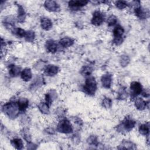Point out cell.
<instances>
[{
    "label": "cell",
    "instance_id": "obj_1",
    "mask_svg": "<svg viewBox=\"0 0 150 150\" xmlns=\"http://www.w3.org/2000/svg\"><path fill=\"white\" fill-rule=\"evenodd\" d=\"M2 111L11 119L15 118L20 111L18 103L13 101L5 103L2 107Z\"/></svg>",
    "mask_w": 150,
    "mask_h": 150
},
{
    "label": "cell",
    "instance_id": "obj_2",
    "mask_svg": "<svg viewBox=\"0 0 150 150\" xmlns=\"http://www.w3.org/2000/svg\"><path fill=\"white\" fill-rule=\"evenodd\" d=\"M97 88V83L95 78L93 77H88L85 81L83 87V91L89 96H94Z\"/></svg>",
    "mask_w": 150,
    "mask_h": 150
},
{
    "label": "cell",
    "instance_id": "obj_3",
    "mask_svg": "<svg viewBox=\"0 0 150 150\" xmlns=\"http://www.w3.org/2000/svg\"><path fill=\"white\" fill-rule=\"evenodd\" d=\"M135 122L132 119L126 117L121 124L117 126V131L118 132H129L135 127Z\"/></svg>",
    "mask_w": 150,
    "mask_h": 150
},
{
    "label": "cell",
    "instance_id": "obj_4",
    "mask_svg": "<svg viewBox=\"0 0 150 150\" xmlns=\"http://www.w3.org/2000/svg\"><path fill=\"white\" fill-rule=\"evenodd\" d=\"M57 130L61 133L70 134L73 132V127L68 120L63 119L57 124Z\"/></svg>",
    "mask_w": 150,
    "mask_h": 150
},
{
    "label": "cell",
    "instance_id": "obj_5",
    "mask_svg": "<svg viewBox=\"0 0 150 150\" xmlns=\"http://www.w3.org/2000/svg\"><path fill=\"white\" fill-rule=\"evenodd\" d=\"M124 33V29L121 26L117 25L114 28L113 30V35L114 38L113 39L114 43H115L116 45H119L122 43V35Z\"/></svg>",
    "mask_w": 150,
    "mask_h": 150
},
{
    "label": "cell",
    "instance_id": "obj_6",
    "mask_svg": "<svg viewBox=\"0 0 150 150\" xmlns=\"http://www.w3.org/2000/svg\"><path fill=\"white\" fill-rule=\"evenodd\" d=\"M104 15L100 11H96L93 14L91 22L94 25L100 26L104 22Z\"/></svg>",
    "mask_w": 150,
    "mask_h": 150
},
{
    "label": "cell",
    "instance_id": "obj_7",
    "mask_svg": "<svg viewBox=\"0 0 150 150\" xmlns=\"http://www.w3.org/2000/svg\"><path fill=\"white\" fill-rule=\"evenodd\" d=\"M130 90L132 97H135L140 94L142 91V87L140 83L138 81H132L130 84Z\"/></svg>",
    "mask_w": 150,
    "mask_h": 150
},
{
    "label": "cell",
    "instance_id": "obj_8",
    "mask_svg": "<svg viewBox=\"0 0 150 150\" xmlns=\"http://www.w3.org/2000/svg\"><path fill=\"white\" fill-rule=\"evenodd\" d=\"M134 13L135 15L139 18L140 19H144L149 17V11L142 8L141 6L138 5L136 7H135L134 9Z\"/></svg>",
    "mask_w": 150,
    "mask_h": 150
},
{
    "label": "cell",
    "instance_id": "obj_9",
    "mask_svg": "<svg viewBox=\"0 0 150 150\" xmlns=\"http://www.w3.org/2000/svg\"><path fill=\"white\" fill-rule=\"evenodd\" d=\"M44 6L50 12H57L60 10V5L54 1H46Z\"/></svg>",
    "mask_w": 150,
    "mask_h": 150
},
{
    "label": "cell",
    "instance_id": "obj_10",
    "mask_svg": "<svg viewBox=\"0 0 150 150\" xmlns=\"http://www.w3.org/2000/svg\"><path fill=\"white\" fill-rule=\"evenodd\" d=\"M88 1L78 0V1H70L69 2V6L70 9L73 10H77L79 8L83 7L88 4Z\"/></svg>",
    "mask_w": 150,
    "mask_h": 150
},
{
    "label": "cell",
    "instance_id": "obj_11",
    "mask_svg": "<svg viewBox=\"0 0 150 150\" xmlns=\"http://www.w3.org/2000/svg\"><path fill=\"white\" fill-rule=\"evenodd\" d=\"M44 84V79L42 76H36L33 82L30 84V89L32 90H36Z\"/></svg>",
    "mask_w": 150,
    "mask_h": 150
},
{
    "label": "cell",
    "instance_id": "obj_12",
    "mask_svg": "<svg viewBox=\"0 0 150 150\" xmlns=\"http://www.w3.org/2000/svg\"><path fill=\"white\" fill-rule=\"evenodd\" d=\"M59 67L53 64H49L46 66L44 70L45 74L47 76H54L57 74Z\"/></svg>",
    "mask_w": 150,
    "mask_h": 150
},
{
    "label": "cell",
    "instance_id": "obj_13",
    "mask_svg": "<svg viewBox=\"0 0 150 150\" xmlns=\"http://www.w3.org/2000/svg\"><path fill=\"white\" fill-rule=\"evenodd\" d=\"M112 75L109 73H106L102 76L101 81L103 87L105 88H110L112 84Z\"/></svg>",
    "mask_w": 150,
    "mask_h": 150
},
{
    "label": "cell",
    "instance_id": "obj_14",
    "mask_svg": "<svg viewBox=\"0 0 150 150\" xmlns=\"http://www.w3.org/2000/svg\"><path fill=\"white\" fill-rule=\"evenodd\" d=\"M46 50L51 53H54L57 52V45L56 43L52 39L47 40L45 43Z\"/></svg>",
    "mask_w": 150,
    "mask_h": 150
},
{
    "label": "cell",
    "instance_id": "obj_15",
    "mask_svg": "<svg viewBox=\"0 0 150 150\" xmlns=\"http://www.w3.org/2000/svg\"><path fill=\"white\" fill-rule=\"evenodd\" d=\"M40 25L43 29L45 30H49L52 29L53 23L49 18L44 17L40 19Z\"/></svg>",
    "mask_w": 150,
    "mask_h": 150
},
{
    "label": "cell",
    "instance_id": "obj_16",
    "mask_svg": "<svg viewBox=\"0 0 150 150\" xmlns=\"http://www.w3.org/2000/svg\"><path fill=\"white\" fill-rule=\"evenodd\" d=\"M21 79L25 81H28L31 80L32 77V73L30 69L29 68H25L24 69L21 73Z\"/></svg>",
    "mask_w": 150,
    "mask_h": 150
},
{
    "label": "cell",
    "instance_id": "obj_17",
    "mask_svg": "<svg viewBox=\"0 0 150 150\" xmlns=\"http://www.w3.org/2000/svg\"><path fill=\"white\" fill-rule=\"evenodd\" d=\"M57 97V93L55 90H50L49 93H46L45 95V101L46 103L50 106L53 101Z\"/></svg>",
    "mask_w": 150,
    "mask_h": 150
},
{
    "label": "cell",
    "instance_id": "obj_18",
    "mask_svg": "<svg viewBox=\"0 0 150 150\" xmlns=\"http://www.w3.org/2000/svg\"><path fill=\"white\" fill-rule=\"evenodd\" d=\"M18 104L20 111L24 112L26 111L29 105V101L26 98H21L18 101Z\"/></svg>",
    "mask_w": 150,
    "mask_h": 150
},
{
    "label": "cell",
    "instance_id": "obj_19",
    "mask_svg": "<svg viewBox=\"0 0 150 150\" xmlns=\"http://www.w3.org/2000/svg\"><path fill=\"white\" fill-rule=\"evenodd\" d=\"M21 73V69L20 67L12 64L9 66V74L11 77H16Z\"/></svg>",
    "mask_w": 150,
    "mask_h": 150
},
{
    "label": "cell",
    "instance_id": "obj_20",
    "mask_svg": "<svg viewBox=\"0 0 150 150\" xmlns=\"http://www.w3.org/2000/svg\"><path fill=\"white\" fill-rule=\"evenodd\" d=\"M18 6V21L19 22H23L26 18V13L23 8L19 4Z\"/></svg>",
    "mask_w": 150,
    "mask_h": 150
},
{
    "label": "cell",
    "instance_id": "obj_21",
    "mask_svg": "<svg viewBox=\"0 0 150 150\" xmlns=\"http://www.w3.org/2000/svg\"><path fill=\"white\" fill-rule=\"evenodd\" d=\"M59 43L63 47H69L73 45L74 40L70 38L64 37L60 40Z\"/></svg>",
    "mask_w": 150,
    "mask_h": 150
},
{
    "label": "cell",
    "instance_id": "obj_22",
    "mask_svg": "<svg viewBox=\"0 0 150 150\" xmlns=\"http://www.w3.org/2000/svg\"><path fill=\"white\" fill-rule=\"evenodd\" d=\"M135 107L139 110H143L146 107V102L142 98H137L135 101Z\"/></svg>",
    "mask_w": 150,
    "mask_h": 150
},
{
    "label": "cell",
    "instance_id": "obj_23",
    "mask_svg": "<svg viewBox=\"0 0 150 150\" xmlns=\"http://www.w3.org/2000/svg\"><path fill=\"white\" fill-rule=\"evenodd\" d=\"M12 145L16 149H22L23 147V142L21 138H16L11 141Z\"/></svg>",
    "mask_w": 150,
    "mask_h": 150
},
{
    "label": "cell",
    "instance_id": "obj_24",
    "mask_svg": "<svg viewBox=\"0 0 150 150\" xmlns=\"http://www.w3.org/2000/svg\"><path fill=\"white\" fill-rule=\"evenodd\" d=\"M139 132L141 134L145 136H148L149 132V124H143L141 125L139 127Z\"/></svg>",
    "mask_w": 150,
    "mask_h": 150
},
{
    "label": "cell",
    "instance_id": "obj_25",
    "mask_svg": "<svg viewBox=\"0 0 150 150\" xmlns=\"http://www.w3.org/2000/svg\"><path fill=\"white\" fill-rule=\"evenodd\" d=\"M39 110L43 114H49V105L46 103H40L38 105Z\"/></svg>",
    "mask_w": 150,
    "mask_h": 150
},
{
    "label": "cell",
    "instance_id": "obj_26",
    "mask_svg": "<svg viewBox=\"0 0 150 150\" xmlns=\"http://www.w3.org/2000/svg\"><path fill=\"white\" fill-rule=\"evenodd\" d=\"M135 145L129 141H124L118 147V149H135Z\"/></svg>",
    "mask_w": 150,
    "mask_h": 150
},
{
    "label": "cell",
    "instance_id": "obj_27",
    "mask_svg": "<svg viewBox=\"0 0 150 150\" xmlns=\"http://www.w3.org/2000/svg\"><path fill=\"white\" fill-rule=\"evenodd\" d=\"M93 72V68L90 66H83L81 70L80 73L84 76H90Z\"/></svg>",
    "mask_w": 150,
    "mask_h": 150
},
{
    "label": "cell",
    "instance_id": "obj_28",
    "mask_svg": "<svg viewBox=\"0 0 150 150\" xmlns=\"http://www.w3.org/2000/svg\"><path fill=\"white\" fill-rule=\"evenodd\" d=\"M12 31L19 38H25L26 33V31H25V30H23L21 28H14Z\"/></svg>",
    "mask_w": 150,
    "mask_h": 150
},
{
    "label": "cell",
    "instance_id": "obj_29",
    "mask_svg": "<svg viewBox=\"0 0 150 150\" xmlns=\"http://www.w3.org/2000/svg\"><path fill=\"white\" fill-rule=\"evenodd\" d=\"M35 38V33L32 30H28L26 31V35L25 36V39L27 42H32L34 40Z\"/></svg>",
    "mask_w": 150,
    "mask_h": 150
},
{
    "label": "cell",
    "instance_id": "obj_30",
    "mask_svg": "<svg viewBox=\"0 0 150 150\" xmlns=\"http://www.w3.org/2000/svg\"><path fill=\"white\" fill-rule=\"evenodd\" d=\"M130 59L127 55H122L120 59V63L122 67L127 66L129 63Z\"/></svg>",
    "mask_w": 150,
    "mask_h": 150
},
{
    "label": "cell",
    "instance_id": "obj_31",
    "mask_svg": "<svg viewBox=\"0 0 150 150\" xmlns=\"http://www.w3.org/2000/svg\"><path fill=\"white\" fill-rule=\"evenodd\" d=\"M102 106L105 108H110L112 106V101L110 98L105 97L102 101Z\"/></svg>",
    "mask_w": 150,
    "mask_h": 150
},
{
    "label": "cell",
    "instance_id": "obj_32",
    "mask_svg": "<svg viewBox=\"0 0 150 150\" xmlns=\"http://www.w3.org/2000/svg\"><path fill=\"white\" fill-rule=\"evenodd\" d=\"M127 96H128V94L125 89L124 88H122L118 92L117 98L119 100H124L127 97Z\"/></svg>",
    "mask_w": 150,
    "mask_h": 150
},
{
    "label": "cell",
    "instance_id": "obj_33",
    "mask_svg": "<svg viewBox=\"0 0 150 150\" xmlns=\"http://www.w3.org/2000/svg\"><path fill=\"white\" fill-rule=\"evenodd\" d=\"M87 142L88 144L91 145H95V146H97L98 144L97 138L95 135L90 136V137H88V138L87 139Z\"/></svg>",
    "mask_w": 150,
    "mask_h": 150
},
{
    "label": "cell",
    "instance_id": "obj_34",
    "mask_svg": "<svg viewBox=\"0 0 150 150\" xmlns=\"http://www.w3.org/2000/svg\"><path fill=\"white\" fill-rule=\"evenodd\" d=\"M117 22V18L115 15H111L107 19V23L108 26L115 25Z\"/></svg>",
    "mask_w": 150,
    "mask_h": 150
},
{
    "label": "cell",
    "instance_id": "obj_35",
    "mask_svg": "<svg viewBox=\"0 0 150 150\" xmlns=\"http://www.w3.org/2000/svg\"><path fill=\"white\" fill-rule=\"evenodd\" d=\"M115 6L120 9H123L128 6V4L124 1H117L115 2Z\"/></svg>",
    "mask_w": 150,
    "mask_h": 150
},
{
    "label": "cell",
    "instance_id": "obj_36",
    "mask_svg": "<svg viewBox=\"0 0 150 150\" xmlns=\"http://www.w3.org/2000/svg\"><path fill=\"white\" fill-rule=\"evenodd\" d=\"M22 135L23 138L28 142L30 141V135L29 132V131L26 129H24L22 131Z\"/></svg>",
    "mask_w": 150,
    "mask_h": 150
},
{
    "label": "cell",
    "instance_id": "obj_37",
    "mask_svg": "<svg viewBox=\"0 0 150 150\" xmlns=\"http://www.w3.org/2000/svg\"><path fill=\"white\" fill-rule=\"evenodd\" d=\"M141 93H142V95L144 97H149V92H148V91L146 92V91H142Z\"/></svg>",
    "mask_w": 150,
    "mask_h": 150
}]
</instances>
